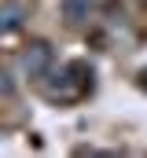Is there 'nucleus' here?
Returning <instances> with one entry per match:
<instances>
[{"mask_svg":"<svg viewBox=\"0 0 147 158\" xmlns=\"http://www.w3.org/2000/svg\"><path fill=\"white\" fill-rule=\"evenodd\" d=\"M88 15H92V0H63V19H66V22L77 26V22H85Z\"/></svg>","mask_w":147,"mask_h":158,"instance_id":"f03ea898","label":"nucleus"},{"mask_svg":"<svg viewBox=\"0 0 147 158\" xmlns=\"http://www.w3.org/2000/svg\"><path fill=\"white\" fill-rule=\"evenodd\" d=\"M7 88H11V85H7V81H4V74H0V92H7Z\"/></svg>","mask_w":147,"mask_h":158,"instance_id":"7ed1b4c3","label":"nucleus"},{"mask_svg":"<svg viewBox=\"0 0 147 158\" xmlns=\"http://www.w3.org/2000/svg\"><path fill=\"white\" fill-rule=\"evenodd\" d=\"M22 66L30 70V77H44L48 74V66H52V48L44 44V40H37L26 48V55H22Z\"/></svg>","mask_w":147,"mask_h":158,"instance_id":"f257e3e1","label":"nucleus"}]
</instances>
